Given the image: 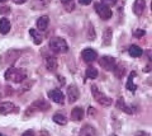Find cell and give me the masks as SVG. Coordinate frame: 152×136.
<instances>
[{
    "label": "cell",
    "mask_w": 152,
    "mask_h": 136,
    "mask_svg": "<svg viewBox=\"0 0 152 136\" xmlns=\"http://www.w3.org/2000/svg\"><path fill=\"white\" fill-rule=\"evenodd\" d=\"M99 64H100V66L107 70V71H112L115 66V59L112 57V56H103V57L99 60Z\"/></svg>",
    "instance_id": "52a82bcc"
},
{
    "label": "cell",
    "mask_w": 152,
    "mask_h": 136,
    "mask_svg": "<svg viewBox=\"0 0 152 136\" xmlns=\"http://www.w3.org/2000/svg\"><path fill=\"white\" fill-rule=\"evenodd\" d=\"M48 23H50V18L48 15H43V17H41L37 21V28H38V31H46L47 29V27H48Z\"/></svg>",
    "instance_id": "5bb4252c"
},
{
    "label": "cell",
    "mask_w": 152,
    "mask_h": 136,
    "mask_svg": "<svg viewBox=\"0 0 152 136\" xmlns=\"http://www.w3.org/2000/svg\"><path fill=\"white\" fill-rule=\"evenodd\" d=\"M29 35L33 37V41H34L36 45H41L42 43V41H43V37H42V35L37 29H29Z\"/></svg>",
    "instance_id": "ffe728a7"
},
{
    "label": "cell",
    "mask_w": 152,
    "mask_h": 136,
    "mask_svg": "<svg viewBox=\"0 0 152 136\" xmlns=\"http://www.w3.org/2000/svg\"><path fill=\"white\" fill-rule=\"evenodd\" d=\"M113 71H114V74H115V76H117L118 79H121V78L123 76V75H124L126 69H124V66H122V65H119V66H114Z\"/></svg>",
    "instance_id": "d4e9b609"
},
{
    "label": "cell",
    "mask_w": 152,
    "mask_h": 136,
    "mask_svg": "<svg viewBox=\"0 0 152 136\" xmlns=\"http://www.w3.org/2000/svg\"><path fill=\"white\" fill-rule=\"evenodd\" d=\"M145 35V31H137L136 32V37H142Z\"/></svg>",
    "instance_id": "d6a6232c"
},
{
    "label": "cell",
    "mask_w": 152,
    "mask_h": 136,
    "mask_svg": "<svg viewBox=\"0 0 152 136\" xmlns=\"http://www.w3.org/2000/svg\"><path fill=\"white\" fill-rule=\"evenodd\" d=\"M53 122L57 124V125H61V126H65L67 124V120H66V117L64 115H60V113H56L53 116Z\"/></svg>",
    "instance_id": "603a6c76"
},
{
    "label": "cell",
    "mask_w": 152,
    "mask_h": 136,
    "mask_svg": "<svg viewBox=\"0 0 152 136\" xmlns=\"http://www.w3.org/2000/svg\"><path fill=\"white\" fill-rule=\"evenodd\" d=\"M22 136H34V134H33V131L29 130V131H26V132L23 134Z\"/></svg>",
    "instance_id": "1f68e13d"
},
{
    "label": "cell",
    "mask_w": 152,
    "mask_h": 136,
    "mask_svg": "<svg viewBox=\"0 0 152 136\" xmlns=\"http://www.w3.org/2000/svg\"><path fill=\"white\" fill-rule=\"evenodd\" d=\"M88 79H96L98 78V70L95 69L94 66H89L86 69V73H85Z\"/></svg>",
    "instance_id": "cb8c5ba5"
},
{
    "label": "cell",
    "mask_w": 152,
    "mask_h": 136,
    "mask_svg": "<svg viewBox=\"0 0 152 136\" xmlns=\"http://www.w3.org/2000/svg\"><path fill=\"white\" fill-rule=\"evenodd\" d=\"M134 136H150L147 132H145V131H138V132H136Z\"/></svg>",
    "instance_id": "4dcf8cb0"
},
{
    "label": "cell",
    "mask_w": 152,
    "mask_h": 136,
    "mask_svg": "<svg viewBox=\"0 0 152 136\" xmlns=\"http://www.w3.org/2000/svg\"><path fill=\"white\" fill-rule=\"evenodd\" d=\"M128 52H129V55L132 56V57H140V56L143 54V51H142V49L140 47V46L132 45L129 47V50H128Z\"/></svg>",
    "instance_id": "d6986e66"
},
{
    "label": "cell",
    "mask_w": 152,
    "mask_h": 136,
    "mask_svg": "<svg viewBox=\"0 0 152 136\" xmlns=\"http://www.w3.org/2000/svg\"><path fill=\"white\" fill-rule=\"evenodd\" d=\"M117 107H118L119 110H122L123 112L128 113V115H132V113H133V110L129 106H127V104H126V102H124V99H123V98H119V99H118V102H117Z\"/></svg>",
    "instance_id": "ac0fdd59"
},
{
    "label": "cell",
    "mask_w": 152,
    "mask_h": 136,
    "mask_svg": "<svg viewBox=\"0 0 152 136\" xmlns=\"http://www.w3.org/2000/svg\"><path fill=\"white\" fill-rule=\"evenodd\" d=\"M80 136H98L96 130L90 125H85L80 131Z\"/></svg>",
    "instance_id": "9a60e30c"
},
{
    "label": "cell",
    "mask_w": 152,
    "mask_h": 136,
    "mask_svg": "<svg viewBox=\"0 0 152 136\" xmlns=\"http://www.w3.org/2000/svg\"><path fill=\"white\" fill-rule=\"evenodd\" d=\"M83 117H84V110L81 107H75V108L71 111V120L75 121V122L81 121Z\"/></svg>",
    "instance_id": "7c38bea8"
},
{
    "label": "cell",
    "mask_w": 152,
    "mask_h": 136,
    "mask_svg": "<svg viewBox=\"0 0 152 136\" xmlns=\"http://www.w3.org/2000/svg\"><path fill=\"white\" fill-rule=\"evenodd\" d=\"M91 93H93V97H94V99L99 104L103 106V107H108V106H110L112 104V98H109L108 96H105L104 93H102L99 89L93 85L91 87Z\"/></svg>",
    "instance_id": "3957f363"
},
{
    "label": "cell",
    "mask_w": 152,
    "mask_h": 136,
    "mask_svg": "<svg viewBox=\"0 0 152 136\" xmlns=\"http://www.w3.org/2000/svg\"><path fill=\"white\" fill-rule=\"evenodd\" d=\"M9 12H10V8H8V7L0 8V13H9Z\"/></svg>",
    "instance_id": "f1b7e54d"
},
{
    "label": "cell",
    "mask_w": 152,
    "mask_h": 136,
    "mask_svg": "<svg viewBox=\"0 0 152 136\" xmlns=\"http://www.w3.org/2000/svg\"><path fill=\"white\" fill-rule=\"evenodd\" d=\"M134 76H136V73L134 71H132L129 74V76H128V80H127L126 87H127V89L129 92H136V89H137V85L134 84Z\"/></svg>",
    "instance_id": "2e32d148"
},
{
    "label": "cell",
    "mask_w": 152,
    "mask_h": 136,
    "mask_svg": "<svg viewBox=\"0 0 152 136\" xmlns=\"http://www.w3.org/2000/svg\"><path fill=\"white\" fill-rule=\"evenodd\" d=\"M81 57H83V60L85 62L90 64V62H93V61L96 60L98 54H96V51L93 50V49H85L81 52Z\"/></svg>",
    "instance_id": "9c48e42d"
},
{
    "label": "cell",
    "mask_w": 152,
    "mask_h": 136,
    "mask_svg": "<svg viewBox=\"0 0 152 136\" xmlns=\"http://www.w3.org/2000/svg\"><path fill=\"white\" fill-rule=\"evenodd\" d=\"M91 1H93V0H79V3L81 4V5H89Z\"/></svg>",
    "instance_id": "83f0119b"
},
{
    "label": "cell",
    "mask_w": 152,
    "mask_h": 136,
    "mask_svg": "<svg viewBox=\"0 0 152 136\" xmlns=\"http://www.w3.org/2000/svg\"><path fill=\"white\" fill-rule=\"evenodd\" d=\"M64 4H66V3H70V1H72V0H61Z\"/></svg>",
    "instance_id": "e575fe53"
},
{
    "label": "cell",
    "mask_w": 152,
    "mask_h": 136,
    "mask_svg": "<svg viewBox=\"0 0 152 136\" xmlns=\"http://www.w3.org/2000/svg\"><path fill=\"white\" fill-rule=\"evenodd\" d=\"M3 136H4V135H3Z\"/></svg>",
    "instance_id": "ab89813d"
},
{
    "label": "cell",
    "mask_w": 152,
    "mask_h": 136,
    "mask_svg": "<svg viewBox=\"0 0 152 136\" xmlns=\"http://www.w3.org/2000/svg\"><path fill=\"white\" fill-rule=\"evenodd\" d=\"M47 110H50V104L47 103L46 101L43 99H38L36 101L31 107H28V110L26 112V115L27 116H29V115H33L34 112H38V111H47Z\"/></svg>",
    "instance_id": "277c9868"
},
{
    "label": "cell",
    "mask_w": 152,
    "mask_h": 136,
    "mask_svg": "<svg viewBox=\"0 0 152 136\" xmlns=\"http://www.w3.org/2000/svg\"><path fill=\"white\" fill-rule=\"evenodd\" d=\"M0 96H1V94H0Z\"/></svg>",
    "instance_id": "f35d334b"
},
{
    "label": "cell",
    "mask_w": 152,
    "mask_h": 136,
    "mask_svg": "<svg viewBox=\"0 0 152 136\" xmlns=\"http://www.w3.org/2000/svg\"><path fill=\"white\" fill-rule=\"evenodd\" d=\"M79 96H80V93H79V89L76 85H70L67 88V98H69L70 103H75L79 99Z\"/></svg>",
    "instance_id": "30bf717a"
},
{
    "label": "cell",
    "mask_w": 152,
    "mask_h": 136,
    "mask_svg": "<svg viewBox=\"0 0 152 136\" xmlns=\"http://www.w3.org/2000/svg\"><path fill=\"white\" fill-rule=\"evenodd\" d=\"M88 115H89L90 117H91L93 115H95V108H94V107H89V112H88Z\"/></svg>",
    "instance_id": "f546056e"
},
{
    "label": "cell",
    "mask_w": 152,
    "mask_h": 136,
    "mask_svg": "<svg viewBox=\"0 0 152 136\" xmlns=\"http://www.w3.org/2000/svg\"><path fill=\"white\" fill-rule=\"evenodd\" d=\"M5 1H8V0H0V3H5Z\"/></svg>",
    "instance_id": "d590c367"
},
{
    "label": "cell",
    "mask_w": 152,
    "mask_h": 136,
    "mask_svg": "<svg viewBox=\"0 0 152 136\" xmlns=\"http://www.w3.org/2000/svg\"><path fill=\"white\" fill-rule=\"evenodd\" d=\"M0 136H3V135H1V134H0Z\"/></svg>",
    "instance_id": "74e56055"
},
{
    "label": "cell",
    "mask_w": 152,
    "mask_h": 136,
    "mask_svg": "<svg viewBox=\"0 0 152 136\" xmlns=\"http://www.w3.org/2000/svg\"><path fill=\"white\" fill-rule=\"evenodd\" d=\"M13 1L15 3V4H24L27 0H13Z\"/></svg>",
    "instance_id": "836d02e7"
},
{
    "label": "cell",
    "mask_w": 152,
    "mask_h": 136,
    "mask_svg": "<svg viewBox=\"0 0 152 136\" xmlns=\"http://www.w3.org/2000/svg\"><path fill=\"white\" fill-rule=\"evenodd\" d=\"M48 98L51 101H53L55 103H58V104H62V103L65 102V96L64 93L58 90V89H52V90L48 92Z\"/></svg>",
    "instance_id": "ba28073f"
},
{
    "label": "cell",
    "mask_w": 152,
    "mask_h": 136,
    "mask_svg": "<svg viewBox=\"0 0 152 136\" xmlns=\"http://www.w3.org/2000/svg\"><path fill=\"white\" fill-rule=\"evenodd\" d=\"M50 49L56 54H65L69 51V46L66 41L61 37H53L50 40Z\"/></svg>",
    "instance_id": "7a4b0ae2"
},
{
    "label": "cell",
    "mask_w": 152,
    "mask_h": 136,
    "mask_svg": "<svg viewBox=\"0 0 152 136\" xmlns=\"http://www.w3.org/2000/svg\"><path fill=\"white\" fill-rule=\"evenodd\" d=\"M57 66H58V64H57V60L56 57L53 56H48V57H46V68L50 70V71H56L57 70Z\"/></svg>",
    "instance_id": "4fadbf2b"
},
{
    "label": "cell",
    "mask_w": 152,
    "mask_h": 136,
    "mask_svg": "<svg viewBox=\"0 0 152 136\" xmlns=\"http://www.w3.org/2000/svg\"><path fill=\"white\" fill-rule=\"evenodd\" d=\"M18 107L12 102H3L0 103V115H10V113H17Z\"/></svg>",
    "instance_id": "8992f818"
},
{
    "label": "cell",
    "mask_w": 152,
    "mask_h": 136,
    "mask_svg": "<svg viewBox=\"0 0 152 136\" xmlns=\"http://www.w3.org/2000/svg\"><path fill=\"white\" fill-rule=\"evenodd\" d=\"M112 36H113V31H112V28H105V31H104V45H110L112 43Z\"/></svg>",
    "instance_id": "7402d4cb"
},
{
    "label": "cell",
    "mask_w": 152,
    "mask_h": 136,
    "mask_svg": "<svg viewBox=\"0 0 152 136\" xmlns=\"http://www.w3.org/2000/svg\"><path fill=\"white\" fill-rule=\"evenodd\" d=\"M95 10H96L98 15L102 19H104V21H108V19H110V18H112L110 8L107 7V5H104V4H102V3L95 4Z\"/></svg>",
    "instance_id": "5b68a950"
},
{
    "label": "cell",
    "mask_w": 152,
    "mask_h": 136,
    "mask_svg": "<svg viewBox=\"0 0 152 136\" xmlns=\"http://www.w3.org/2000/svg\"><path fill=\"white\" fill-rule=\"evenodd\" d=\"M27 78V73L23 69L18 68H9L5 71V79L14 83H22Z\"/></svg>",
    "instance_id": "6da1fadb"
},
{
    "label": "cell",
    "mask_w": 152,
    "mask_h": 136,
    "mask_svg": "<svg viewBox=\"0 0 152 136\" xmlns=\"http://www.w3.org/2000/svg\"><path fill=\"white\" fill-rule=\"evenodd\" d=\"M112 136H117V135H112Z\"/></svg>",
    "instance_id": "8d00e7d4"
},
{
    "label": "cell",
    "mask_w": 152,
    "mask_h": 136,
    "mask_svg": "<svg viewBox=\"0 0 152 136\" xmlns=\"http://www.w3.org/2000/svg\"><path fill=\"white\" fill-rule=\"evenodd\" d=\"M88 37L89 40H95V32H94V28L93 26H89V29H88Z\"/></svg>",
    "instance_id": "484cf974"
},
{
    "label": "cell",
    "mask_w": 152,
    "mask_h": 136,
    "mask_svg": "<svg viewBox=\"0 0 152 136\" xmlns=\"http://www.w3.org/2000/svg\"><path fill=\"white\" fill-rule=\"evenodd\" d=\"M10 31V22L7 18H1L0 19V33L1 35H7Z\"/></svg>",
    "instance_id": "e0dca14e"
},
{
    "label": "cell",
    "mask_w": 152,
    "mask_h": 136,
    "mask_svg": "<svg viewBox=\"0 0 152 136\" xmlns=\"http://www.w3.org/2000/svg\"><path fill=\"white\" fill-rule=\"evenodd\" d=\"M48 3H50L48 0H33L32 7L33 9H45L48 5Z\"/></svg>",
    "instance_id": "44dd1931"
},
{
    "label": "cell",
    "mask_w": 152,
    "mask_h": 136,
    "mask_svg": "<svg viewBox=\"0 0 152 136\" xmlns=\"http://www.w3.org/2000/svg\"><path fill=\"white\" fill-rule=\"evenodd\" d=\"M115 3H117V0H102V4H104V5H107V7H112Z\"/></svg>",
    "instance_id": "4316f807"
},
{
    "label": "cell",
    "mask_w": 152,
    "mask_h": 136,
    "mask_svg": "<svg viewBox=\"0 0 152 136\" xmlns=\"http://www.w3.org/2000/svg\"><path fill=\"white\" fill-rule=\"evenodd\" d=\"M145 8H146L145 0H136L134 4H133V12H134L136 15H142V13L145 12Z\"/></svg>",
    "instance_id": "8fae6325"
}]
</instances>
